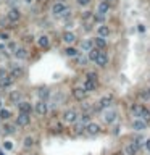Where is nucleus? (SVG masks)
Segmentation results:
<instances>
[{
	"label": "nucleus",
	"mask_w": 150,
	"mask_h": 155,
	"mask_svg": "<svg viewBox=\"0 0 150 155\" xmlns=\"http://www.w3.org/2000/svg\"><path fill=\"white\" fill-rule=\"evenodd\" d=\"M140 118L144 121H150V110H147V108H144V112H142V115H140Z\"/></svg>",
	"instance_id": "nucleus-30"
},
{
	"label": "nucleus",
	"mask_w": 150,
	"mask_h": 155,
	"mask_svg": "<svg viewBox=\"0 0 150 155\" xmlns=\"http://www.w3.org/2000/svg\"><path fill=\"white\" fill-rule=\"evenodd\" d=\"M37 95H39V99H41V100H47V99L50 97V90L47 89V87H42V89H39Z\"/></svg>",
	"instance_id": "nucleus-24"
},
{
	"label": "nucleus",
	"mask_w": 150,
	"mask_h": 155,
	"mask_svg": "<svg viewBox=\"0 0 150 155\" xmlns=\"http://www.w3.org/2000/svg\"><path fill=\"white\" fill-rule=\"evenodd\" d=\"M37 45L41 47V49H47V47L50 45V39L47 37V36H39L37 37Z\"/></svg>",
	"instance_id": "nucleus-19"
},
{
	"label": "nucleus",
	"mask_w": 150,
	"mask_h": 155,
	"mask_svg": "<svg viewBox=\"0 0 150 155\" xmlns=\"http://www.w3.org/2000/svg\"><path fill=\"white\" fill-rule=\"evenodd\" d=\"M86 131H87V134H90V136H95V134L100 133V125L98 123H89Z\"/></svg>",
	"instance_id": "nucleus-12"
},
{
	"label": "nucleus",
	"mask_w": 150,
	"mask_h": 155,
	"mask_svg": "<svg viewBox=\"0 0 150 155\" xmlns=\"http://www.w3.org/2000/svg\"><path fill=\"white\" fill-rule=\"evenodd\" d=\"M95 65H98L100 68H105V66L108 65V55H106L105 52H102V53L98 55V58H97Z\"/></svg>",
	"instance_id": "nucleus-14"
},
{
	"label": "nucleus",
	"mask_w": 150,
	"mask_h": 155,
	"mask_svg": "<svg viewBox=\"0 0 150 155\" xmlns=\"http://www.w3.org/2000/svg\"><path fill=\"white\" fill-rule=\"evenodd\" d=\"M13 82H15V78L10 74V76H5V78L0 79V87H2V89H7V87H10Z\"/></svg>",
	"instance_id": "nucleus-15"
},
{
	"label": "nucleus",
	"mask_w": 150,
	"mask_h": 155,
	"mask_svg": "<svg viewBox=\"0 0 150 155\" xmlns=\"http://www.w3.org/2000/svg\"><path fill=\"white\" fill-rule=\"evenodd\" d=\"M145 128H147V121H144V120H134L132 121V129L134 131H144Z\"/></svg>",
	"instance_id": "nucleus-17"
},
{
	"label": "nucleus",
	"mask_w": 150,
	"mask_h": 155,
	"mask_svg": "<svg viewBox=\"0 0 150 155\" xmlns=\"http://www.w3.org/2000/svg\"><path fill=\"white\" fill-rule=\"evenodd\" d=\"M97 34L100 36V37H108L110 36V27L105 26V24H100L97 27Z\"/></svg>",
	"instance_id": "nucleus-22"
},
{
	"label": "nucleus",
	"mask_w": 150,
	"mask_h": 155,
	"mask_svg": "<svg viewBox=\"0 0 150 155\" xmlns=\"http://www.w3.org/2000/svg\"><path fill=\"white\" fill-rule=\"evenodd\" d=\"M118 118V113L116 110H106V112L103 113V120L105 123H108V125H112V123H115Z\"/></svg>",
	"instance_id": "nucleus-5"
},
{
	"label": "nucleus",
	"mask_w": 150,
	"mask_h": 155,
	"mask_svg": "<svg viewBox=\"0 0 150 155\" xmlns=\"http://www.w3.org/2000/svg\"><path fill=\"white\" fill-rule=\"evenodd\" d=\"M11 147H13V145H11V142H5V149H7V150H10Z\"/></svg>",
	"instance_id": "nucleus-44"
},
{
	"label": "nucleus",
	"mask_w": 150,
	"mask_h": 155,
	"mask_svg": "<svg viewBox=\"0 0 150 155\" xmlns=\"http://www.w3.org/2000/svg\"><path fill=\"white\" fill-rule=\"evenodd\" d=\"M63 121L65 123H76L78 121V113L74 112V110H66L65 113H63Z\"/></svg>",
	"instance_id": "nucleus-4"
},
{
	"label": "nucleus",
	"mask_w": 150,
	"mask_h": 155,
	"mask_svg": "<svg viewBox=\"0 0 150 155\" xmlns=\"http://www.w3.org/2000/svg\"><path fill=\"white\" fill-rule=\"evenodd\" d=\"M139 149H140V142L134 141V142H131V144L126 147V154L128 155H136L137 152H139Z\"/></svg>",
	"instance_id": "nucleus-9"
},
{
	"label": "nucleus",
	"mask_w": 150,
	"mask_h": 155,
	"mask_svg": "<svg viewBox=\"0 0 150 155\" xmlns=\"http://www.w3.org/2000/svg\"><path fill=\"white\" fill-rule=\"evenodd\" d=\"M102 53V49H98V47H94L90 52H87V57H89V62H94L95 63L97 62V58H98V55Z\"/></svg>",
	"instance_id": "nucleus-13"
},
{
	"label": "nucleus",
	"mask_w": 150,
	"mask_h": 155,
	"mask_svg": "<svg viewBox=\"0 0 150 155\" xmlns=\"http://www.w3.org/2000/svg\"><path fill=\"white\" fill-rule=\"evenodd\" d=\"M29 121H31L29 113H21V112H19L18 118H16V125L18 126H27V125H29Z\"/></svg>",
	"instance_id": "nucleus-6"
},
{
	"label": "nucleus",
	"mask_w": 150,
	"mask_h": 155,
	"mask_svg": "<svg viewBox=\"0 0 150 155\" xmlns=\"http://www.w3.org/2000/svg\"><path fill=\"white\" fill-rule=\"evenodd\" d=\"M86 94H87V90H86L84 87H76V89H73V97L79 102H82L86 99Z\"/></svg>",
	"instance_id": "nucleus-8"
},
{
	"label": "nucleus",
	"mask_w": 150,
	"mask_h": 155,
	"mask_svg": "<svg viewBox=\"0 0 150 155\" xmlns=\"http://www.w3.org/2000/svg\"><path fill=\"white\" fill-rule=\"evenodd\" d=\"M0 39H2V41H8V39H10L8 33H0Z\"/></svg>",
	"instance_id": "nucleus-39"
},
{
	"label": "nucleus",
	"mask_w": 150,
	"mask_h": 155,
	"mask_svg": "<svg viewBox=\"0 0 150 155\" xmlns=\"http://www.w3.org/2000/svg\"><path fill=\"white\" fill-rule=\"evenodd\" d=\"M11 76H13L15 79H16V78H21L23 76V74H24V70H23L21 68V66H13V68H11Z\"/></svg>",
	"instance_id": "nucleus-23"
},
{
	"label": "nucleus",
	"mask_w": 150,
	"mask_h": 155,
	"mask_svg": "<svg viewBox=\"0 0 150 155\" xmlns=\"http://www.w3.org/2000/svg\"><path fill=\"white\" fill-rule=\"evenodd\" d=\"M95 47V42H94V39H86V41L81 42V50L82 52H90Z\"/></svg>",
	"instance_id": "nucleus-11"
},
{
	"label": "nucleus",
	"mask_w": 150,
	"mask_h": 155,
	"mask_svg": "<svg viewBox=\"0 0 150 155\" xmlns=\"http://www.w3.org/2000/svg\"><path fill=\"white\" fill-rule=\"evenodd\" d=\"M76 3L79 7H87L89 3H90V0H76Z\"/></svg>",
	"instance_id": "nucleus-37"
},
{
	"label": "nucleus",
	"mask_w": 150,
	"mask_h": 155,
	"mask_svg": "<svg viewBox=\"0 0 150 155\" xmlns=\"http://www.w3.org/2000/svg\"><path fill=\"white\" fill-rule=\"evenodd\" d=\"M94 42H95V47H98V49H105V47H106L105 37H100V36H97V37L94 39Z\"/></svg>",
	"instance_id": "nucleus-25"
},
{
	"label": "nucleus",
	"mask_w": 150,
	"mask_h": 155,
	"mask_svg": "<svg viewBox=\"0 0 150 155\" xmlns=\"http://www.w3.org/2000/svg\"><path fill=\"white\" fill-rule=\"evenodd\" d=\"M87 78H89V79H94V81H97V74L92 73V71H90V73H87Z\"/></svg>",
	"instance_id": "nucleus-40"
},
{
	"label": "nucleus",
	"mask_w": 150,
	"mask_h": 155,
	"mask_svg": "<svg viewBox=\"0 0 150 155\" xmlns=\"http://www.w3.org/2000/svg\"><path fill=\"white\" fill-rule=\"evenodd\" d=\"M90 18L94 19V15H92V11H84V15H82V19H84V21H87V19H90Z\"/></svg>",
	"instance_id": "nucleus-35"
},
{
	"label": "nucleus",
	"mask_w": 150,
	"mask_h": 155,
	"mask_svg": "<svg viewBox=\"0 0 150 155\" xmlns=\"http://www.w3.org/2000/svg\"><path fill=\"white\" fill-rule=\"evenodd\" d=\"M82 87H84V89L87 90V92H94V90L97 89V81L86 78V79H84V82H82Z\"/></svg>",
	"instance_id": "nucleus-7"
},
{
	"label": "nucleus",
	"mask_w": 150,
	"mask_h": 155,
	"mask_svg": "<svg viewBox=\"0 0 150 155\" xmlns=\"http://www.w3.org/2000/svg\"><path fill=\"white\" fill-rule=\"evenodd\" d=\"M19 99H21V92H18V90H15V92L11 94V100H13V102H15V103H16V105H18V100H19Z\"/></svg>",
	"instance_id": "nucleus-32"
},
{
	"label": "nucleus",
	"mask_w": 150,
	"mask_h": 155,
	"mask_svg": "<svg viewBox=\"0 0 150 155\" xmlns=\"http://www.w3.org/2000/svg\"><path fill=\"white\" fill-rule=\"evenodd\" d=\"M61 129H63V128H61L60 125H57V126H55V133H61Z\"/></svg>",
	"instance_id": "nucleus-43"
},
{
	"label": "nucleus",
	"mask_w": 150,
	"mask_h": 155,
	"mask_svg": "<svg viewBox=\"0 0 150 155\" xmlns=\"http://www.w3.org/2000/svg\"><path fill=\"white\" fill-rule=\"evenodd\" d=\"M15 131H16V129H15L13 125H5V126H3V134H5V136H8V134H13Z\"/></svg>",
	"instance_id": "nucleus-28"
},
{
	"label": "nucleus",
	"mask_w": 150,
	"mask_h": 155,
	"mask_svg": "<svg viewBox=\"0 0 150 155\" xmlns=\"http://www.w3.org/2000/svg\"><path fill=\"white\" fill-rule=\"evenodd\" d=\"M68 16L71 18V10H69V8L66 10L65 13H61V15H60V18H61V19H66V18H68Z\"/></svg>",
	"instance_id": "nucleus-38"
},
{
	"label": "nucleus",
	"mask_w": 150,
	"mask_h": 155,
	"mask_svg": "<svg viewBox=\"0 0 150 155\" xmlns=\"http://www.w3.org/2000/svg\"><path fill=\"white\" fill-rule=\"evenodd\" d=\"M65 55H66V57L74 58V57H78V50L74 49V47H68V49L65 50Z\"/></svg>",
	"instance_id": "nucleus-26"
},
{
	"label": "nucleus",
	"mask_w": 150,
	"mask_h": 155,
	"mask_svg": "<svg viewBox=\"0 0 150 155\" xmlns=\"http://www.w3.org/2000/svg\"><path fill=\"white\" fill-rule=\"evenodd\" d=\"M66 10H68V7H66L65 2H57V3H53V7H52V13L55 16H60V15L65 13Z\"/></svg>",
	"instance_id": "nucleus-3"
},
{
	"label": "nucleus",
	"mask_w": 150,
	"mask_h": 155,
	"mask_svg": "<svg viewBox=\"0 0 150 155\" xmlns=\"http://www.w3.org/2000/svg\"><path fill=\"white\" fill-rule=\"evenodd\" d=\"M94 21H95V23H102V24H103L105 16H103V15H100V13H95V15H94Z\"/></svg>",
	"instance_id": "nucleus-31"
},
{
	"label": "nucleus",
	"mask_w": 150,
	"mask_h": 155,
	"mask_svg": "<svg viewBox=\"0 0 150 155\" xmlns=\"http://www.w3.org/2000/svg\"><path fill=\"white\" fill-rule=\"evenodd\" d=\"M11 116V113H10V110H7V108H2L0 110V120H3V121H7L8 118Z\"/></svg>",
	"instance_id": "nucleus-27"
},
{
	"label": "nucleus",
	"mask_w": 150,
	"mask_h": 155,
	"mask_svg": "<svg viewBox=\"0 0 150 155\" xmlns=\"http://www.w3.org/2000/svg\"><path fill=\"white\" fill-rule=\"evenodd\" d=\"M5 78V70H0V79Z\"/></svg>",
	"instance_id": "nucleus-45"
},
{
	"label": "nucleus",
	"mask_w": 150,
	"mask_h": 155,
	"mask_svg": "<svg viewBox=\"0 0 150 155\" xmlns=\"http://www.w3.org/2000/svg\"><path fill=\"white\" fill-rule=\"evenodd\" d=\"M89 62V57H78V63L79 65H86Z\"/></svg>",
	"instance_id": "nucleus-36"
},
{
	"label": "nucleus",
	"mask_w": 150,
	"mask_h": 155,
	"mask_svg": "<svg viewBox=\"0 0 150 155\" xmlns=\"http://www.w3.org/2000/svg\"><path fill=\"white\" fill-rule=\"evenodd\" d=\"M106 2H108V0H106Z\"/></svg>",
	"instance_id": "nucleus-49"
},
{
	"label": "nucleus",
	"mask_w": 150,
	"mask_h": 155,
	"mask_svg": "<svg viewBox=\"0 0 150 155\" xmlns=\"http://www.w3.org/2000/svg\"><path fill=\"white\" fill-rule=\"evenodd\" d=\"M61 41L65 42V44H73L74 41H76V34H74V33H69V31H66V33L61 36Z\"/></svg>",
	"instance_id": "nucleus-18"
},
{
	"label": "nucleus",
	"mask_w": 150,
	"mask_h": 155,
	"mask_svg": "<svg viewBox=\"0 0 150 155\" xmlns=\"http://www.w3.org/2000/svg\"><path fill=\"white\" fill-rule=\"evenodd\" d=\"M0 50H5V45H3V44H0Z\"/></svg>",
	"instance_id": "nucleus-46"
},
{
	"label": "nucleus",
	"mask_w": 150,
	"mask_h": 155,
	"mask_svg": "<svg viewBox=\"0 0 150 155\" xmlns=\"http://www.w3.org/2000/svg\"><path fill=\"white\" fill-rule=\"evenodd\" d=\"M144 147H145V149H147L149 152H150V139H147V141H144Z\"/></svg>",
	"instance_id": "nucleus-42"
},
{
	"label": "nucleus",
	"mask_w": 150,
	"mask_h": 155,
	"mask_svg": "<svg viewBox=\"0 0 150 155\" xmlns=\"http://www.w3.org/2000/svg\"><path fill=\"white\" fill-rule=\"evenodd\" d=\"M112 107V95L110 97H103L100 99V102L97 105H94V112H102V110H106Z\"/></svg>",
	"instance_id": "nucleus-1"
},
{
	"label": "nucleus",
	"mask_w": 150,
	"mask_h": 155,
	"mask_svg": "<svg viewBox=\"0 0 150 155\" xmlns=\"http://www.w3.org/2000/svg\"><path fill=\"white\" fill-rule=\"evenodd\" d=\"M142 99H150V89L145 90V92H142Z\"/></svg>",
	"instance_id": "nucleus-41"
},
{
	"label": "nucleus",
	"mask_w": 150,
	"mask_h": 155,
	"mask_svg": "<svg viewBox=\"0 0 150 155\" xmlns=\"http://www.w3.org/2000/svg\"><path fill=\"white\" fill-rule=\"evenodd\" d=\"M7 18H8V21H11V23H16L18 19L21 18V13H19L18 8H11L8 13H7Z\"/></svg>",
	"instance_id": "nucleus-10"
},
{
	"label": "nucleus",
	"mask_w": 150,
	"mask_h": 155,
	"mask_svg": "<svg viewBox=\"0 0 150 155\" xmlns=\"http://www.w3.org/2000/svg\"><path fill=\"white\" fill-rule=\"evenodd\" d=\"M142 112H144V107H140V105H134V107H132V113H134V116H139V118H140Z\"/></svg>",
	"instance_id": "nucleus-29"
},
{
	"label": "nucleus",
	"mask_w": 150,
	"mask_h": 155,
	"mask_svg": "<svg viewBox=\"0 0 150 155\" xmlns=\"http://www.w3.org/2000/svg\"><path fill=\"white\" fill-rule=\"evenodd\" d=\"M108 10H110V5H108V2H100L98 3V8H97V13H100V15H103V16H106V13H108Z\"/></svg>",
	"instance_id": "nucleus-20"
},
{
	"label": "nucleus",
	"mask_w": 150,
	"mask_h": 155,
	"mask_svg": "<svg viewBox=\"0 0 150 155\" xmlns=\"http://www.w3.org/2000/svg\"><path fill=\"white\" fill-rule=\"evenodd\" d=\"M24 2H26V3H33V0H24Z\"/></svg>",
	"instance_id": "nucleus-47"
},
{
	"label": "nucleus",
	"mask_w": 150,
	"mask_h": 155,
	"mask_svg": "<svg viewBox=\"0 0 150 155\" xmlns=\"http://www.w3.org/2000/svg\"><path fill=\"white\" fill-rule=\"evenodd\" d=\"M18 110L21 113H29L31 115V112H33V107H31L29 102H19L18 103Z\"/></svg>",
	"instance_id": "nucleus-16"
},
{
	"label": "nucleus",
	"mask_w": 150,
	"mask_h": 155,
	"mask_svg": "<svg viewBox=\"0 0 150 155\" xmlns=\"http://www.w3.org/2000/svg\"><path fill=\"white\" fill-rule=\"evenodd\" d=\"M0 155H2V154H0Z\"/></svg>",
	"instance_id": "nucleus-50"
},
{
	"label": "nucleus",
	"mask_w": 150,
	"mask_h": 155,
	"mask_svg": "<svg viewBox=\"0 0 150 155\" xmlns=\"http://www.w3.org/2000/svg\"><path fill=\"white\" fill-rule=\"evenodd\" d=\"M47 112H49V103L45 100H39L35 103V113H37L39 116H45Z\"/></svg>",
	"instance_id": "nucleus-2"
},
{
	"label": "nucleus",
	"mask_w": 150,
	"mask_h": 155,
	"mask_svg": "<svg viewBox=\"0 0 150 155\" xmlns=\"http://www.w3.org/2000/svg\"><path fill=\"white\" fill-rule=\"evenodd\" d=\"M34 145V139L33 137H26L24 139V147L26 149H29V147H33Z\"/></svg>",
	"instance_id": "nucleus-33"
},
{
	"label": "nucleus",
	"mask_w": 150,
	"mask_h": 155,
	"mask_svg": "<svg viewBox=\"0 0 150 155\" xmlns=\"http://www.w3.org/2000/svg\"><path fill=\"white\" fill-rule=\"evenodd\" d=\"M13 55H15V58H18V60H24L27 57V50L23 49V47H19V49H16L13 52Z\"/></svg>",
	"instance_id": "nucleus-21"
},
{
	"label": "nucleus",
	"mask_w": 150,
	"mask_h": 155,
	"mask_svg": "<svg viewBox=\"0 0 150 155\" xmlns=\"http://www.w3.org/2000/svg\"><path fill=\"white\" fill-rule=\"evenodd\" d=\"M82 110H84L86 113H89L90 110H94V107L90 105V103H87V102H84V103H82Z\"/></svg>",
	"instance_id": "nucleus-34"
},
{
	"label": "nucleus",
	"mask_w": 150,
	"mask_h": 155,
	"mask_svg": "<svg viewBox=\"0 0 150 155\" xmlns=\"http://www.w3.org/2000/svg\"><path fill=\"white\" fill-rule=\"evenodd\" d=\"M0 107H2V100H0Z\"/></svg>",
	"instance_id": "nucleus-48"
}]
</instances>
